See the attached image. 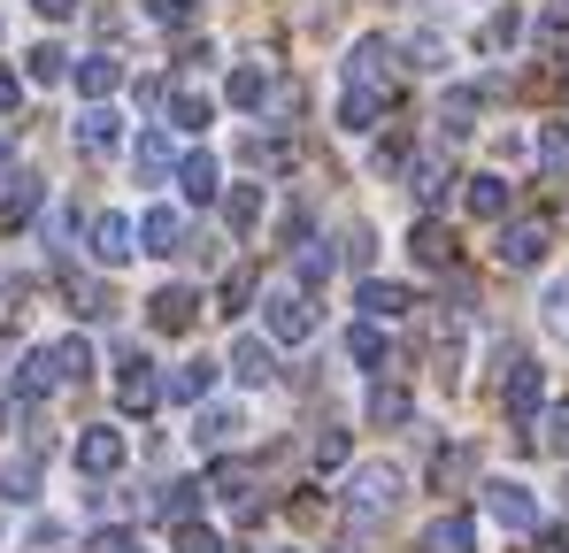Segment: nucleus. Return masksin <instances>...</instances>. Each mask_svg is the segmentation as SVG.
Segmentation results:
<instances>
[{
    "label": "nucleus",
    "instance_id": "c03bdc74",
    "mask_svg": "<svg viewBox=\"0 0 569 553\" xmlns=\"http://www.w3.org/2000/svg\"><path fill=\"white\" fill-rule=\"evenodd\" d=\"M178 553H223V539L208 523H178Z\"/></svg>",
    "mask_w": 569,
    "mask_h": 553
},
{
    "label": "nucleus",
    "instance_id": "423d86ee",
    "mask_svg": "<svg viewBox=\"0 0 569 553\" xmlns=\"http://www.w3.org/2000/svg\"><path fill=\"white\" fill-rule=\"evenodd\" d=\"M485 515H492L508 539H531V531H539V500H531V484H485Z\"/></svg>",
    "mask_w": 569,
    "mask_h": 553
},
{
    "label": "nucleus",
    "instance_id": "c85d7f7f",
    "mask_svg": "<svg viewBox=\"0 0 569 553\" xmlns=\"http://www.w3.org/2000/svg\"><path fill=\"white\" fill-rule=\"evenodd\" d=\"M439 131H447V139L477 131V92H470V86H455L447 100H439Z\"/></svg>",
    "mask_w": 569,
    "mask_h": 553
},
{
    "label": "nucleus",
    "instance_id": "2f4dec72",
    "mask_svg": "<svg viewBox=\"0 0 569 553\" xmlns=\"http://www.w3.org/2000/svg\"><path fill=\"white\" fill-rule=\"evenodd\" d=\"M70 300H78V315H86V323H108V315H116L108 284H93V276H70Z\"/></svg>",
    "mask_w": 569,
    "mask_h": 553
},
{
    "label": "nucleus",
    "instance_id": "c756f323",
    "mask_svg": "<svg viewBox=\"0 0 569 553\" xmlns=\"http://www.w3.org/2000/svg\"><path fill=\"white\" fill-rule=\"evenodd\" d=\"M362 315H370V323H392V315H408V284H378V276H370V284H362Z\"/></svg>",
    "mask_w": 569,
    "mask_h": 553
},
{
    "label": "nucleus",
    "instance_id": "39448f33",
    "mask_svg": "<svg viewBox=\"0 0 569 553\" xmlns=\"http://www.w3.org/2000/svg\"><path fill=\"white\" fill-rule=\"evenodd\" d=\"M162 400H170V384L154 376V362H147V354H123V376H116V408H123V415H154Z\"/></svg>",
    "mask_w": 569,
    "mask_h": 553
},
{
    "label": "nucleus",
    "instance_id": "a19ab883",
    "mask_svg": "<svg viewBox=\"0 0 569 553\" xmlns=\"http://www.w3.org/2000/svg\"><path fill=\"white\" fill-rule=\"evenodd\" d=\"M539 308H547V331H555V339H569V276H555V284H547V300H539Z\"/></svg>",
    "mask_w": 569,
    "mask_h": 553
},
{
    "label": "nucleus",
    "instance_id": "c9c22d12",
    "mask_svg": "<svg viewBox=\"0 0 569 553\" xmlns=\"http://www.w3.org/2000/svg\"><path fill=\"white\" fill-rule=\"evenodd\" d=\"M531 439H539L547 454H562V461H569V400H562V408H547V415H539V431H531Z\"/></svg>",
    "mask_w": 569,
    "mask_h": 553
},
{
    "label": "nucleus",
    "instance_id": "f3484780",
    "mask_svg": "<svg viewBox=\"0 0 569 553\" xmlns=\"http://www.w3.org/2000/svg\"><path fill=\"white\" fill-rule=\"evenodd\" d=\"M70 78H78V92H86V100H116L123 62H116V54H86V62H70Z\"/></svg>",
    "mask_w": 569,
    "mask_h": 553
},
{
    "label": "nucleus",
    "instance_id": "37998d69",
    "mask_svg": "<svg viewBox=\"0 0 569 553\" xmlns=\"http://www.w3.org/2000/svg\"><path fill=\"white\" fill-rule=\"evenodd\" d=\"M316 469H323V476L347 469V431H316Z\"/></svg>",
    "mask_w": 569,
    "mask_h": 553
},
{
    "label": "nucleus",
    "instance_id": "58836bf2",
    "mask_svg": "<svg viewBox=\"0 0 569 553\" xmlns=\"http://www.w3.org/2000/svg\"><path fill=\"white\" fill-rule=\"evenodd\" d=\"M470 469H477V454H470V446H447V454L431 461V476H439V492H447V484H470Z\"/></svg>",
    "mask_w": 569,
    "mask_h": 553
},
{
    "label": "nucleus",
    "instance_id": "13d9d810",
    "mask_svg": "<svg viewBox=\"0 0 569 553\" xmlns=\"http://www.w3.org/2000/svg\"><path fill=\"white\" fill-rule=\"evenodd\" d=\"M562 8H569V0H562Z\"/></svg>",
    "mask_w": 569,
    "mask_h": 553
},
{
    "label": "nucleus",
    "instance_id": "f03ea898",
    "mask_svg": "<svg viewBox=\"0 0 569 553\" xmlns=\"http://www.w3.org/2000/svg\"><path fill=\"white\" fill-rule=\"evenodd\" d=\"M547 247H555V223L547 215H516V223H500V270H539L547 262Z\"/></svg>",
    "mask_w": 569,
    "mask_h": 553
},
{
    "label": "nucleus",
    "instance_id": "7ed1b4c3",
    "mask_svg": "<svg viewBox=\"0 0 569 553\" xmlns=\"http://www.w3.org/2000/svg\"><path fill=\"white\" fill-rule=\"evenodd\" d=\"M392 500H400V469L392 461H370V469H355V484H347V507H355V523L370 531L378 515H392Z\"/></svg>",
    "mask_w": 569,
    "mask_h": 553
},
{
    "label": "nucleus",
    "instance_id": "ea45409f",
    "mask_svg": "<svg viewBox=\"0 0 569 553\" xmlns=\"http://www.w3.org/2000/svg\"><path fill=\"white\" fill-rule=\"evenodd\" d=\"M516 39H523V16H516V8H500V16L485 23V54H508Z\"/></svg>",
    "mask_w": 569,
    "mask_h": 553
},
{
    "label": "nucleus",
    "instance_id": "bb28decb",
    "mask_svg": "<svg viewBox=\"0 0 569 553\" xmlns=\"http://www.w3.org/2000/svg\"><path fill=\"white\" fill-rule=\"evenodd\" d=\"M23 78H31V86H62V78H70V54H62L54 39H39V47L23 54Z\"/></svg>",
    "mask_w": 569,
    "mask_h": 553
},
{
    "label": "nucleus",
    "instance_id": "4c0bfd02",
    "mask_svg": "<svg viewBox=\"0 0 569 553\" xmlns=\"http://www.w3.org/2000/svg\"><path fill=\"white\" fill-rule=\"evenodd\" d=\"M347 354H355L362 369H378L385 362V331L378 323H355V331H347Z\"/></svg>",
    "mask_w": 569,
    "mask_h": 553
},
{
    "label": "nucleus",
    "instance_id": "a211bd4d",
    "mask_svg": "<svg viewBox=\"0 0 569 553\" xmlns=\"http://www.w3.org/2000/svg\"><path fill=\"white\" fill-rule=\"evenodd\" d=\"M178 192H186L192 208H208V200L223 192V170H216V154H186V162H178Z\"/></svg>",
    "mask_w": 569,
    "mask_h": 553
},
{
    "label": "nucleus",
    "instance_id": "72a5a7b5",
    "mask_svg": "<svg viewBox=\"0 0 569 553\" xmlns=\"http://www.w3.org/2000/svg\"><path fill=\"white\" fill-rule=\"evenodd\" d=\"M0 500H8V507L39 500V469H31V461H8V469H0Z\"/></svg>",
    "mask_w": 569,
    "mask_h": 553
},
{
    "label": "nucleus",
    "instance_id": "6e6552de",
    "mask_svg": "<svg viewBox=\"0 0 569 553\" xmlns=\"http://www.w3.org/2000/svg\"><path fill=\"white\" fill-rule=\"evenodd\" d=\"M123 454H131V446H123V431H116V423L78 431V469H86V476H116V469H123Z\"/></svg>",
    "mask_w": 569,
    "mask_h": 553
},
{
    "label": "nucleus",
    "instance_id": "9d476101",
    "mask_svg": "<svg viewBox=\"0 0 569 553\" xmlns=\"http://www.w3.org/2000/svg\"><path fill=\"white\" fill-rule=\"evenodd\" d=\"M78 147H86V154H116V147H123V115H116L108 100H86V115H78Z\"/></svg>",
    "mask_w": 569,
    "mask_h": 553
},
{
    "label": "nucleus",
    "instance_id": "6e6d98bb",
    "mask_svg": "<svg viewBox=\"0 0 569 553\" xmlns=\"http://www.w3.org/2000/svg\"><path fill=\"white\" fill-rule=\"evenodd\" d=\"M278 553H300V546H278Z\"/></svg>",
    "mask_w": 569,
    "mask_h": 553
},
{
    "label": "nucleus",
    "instance_id": "e433bc0d",
    "mask_svg": "<svg viewBox=\"0 0 569 553\" xmlns=\"http://www.w3.org/2000/svg\"><path fill=\"white\" fill-rule=\"evenodd\" d=\"M192 507H200V484H162V500H154V515H170V523H192Z\"/></svg>",
    "mask_w": 569,
    "mask_h": 553
},
{
    "label": "nucleus",
    "instance_id": "ddd939ff",
    "mask_svg": "<svg viewBox=\"0 0 569 553\" xmlns=\"http://www.w3.org/2000/svg\"><path fill=\"white\" fill-rule=\"evenodd\" d=\"M216 376H223V362H208V354H192V362H178L162 384H170V400H186V408H200L208 392H216Z\"/></svg>",
    "mask_w": 569,
    "mask_h": 553
},
{
    "label": "nucleus",
    "instance_id": "20e7f679",
    "mask_svg": "<svg viewBox=\"0 0 569 553\" xmlns=\"http://www.w3.org/2000/svg\"><path fill=\"white\" fill-rule=\"evenodd\" d=\"M539 400H547V369H539V362H516L508 376H500V408H508V423H516V431H531V423L547 415Z\"/></svg>",
    "mask_w": 569,
    "mask_h": 553
},
{
    "label": "nucleus",
    "instance_id": "7c9ffc66",
    "mask_svg": "<svg viewBox=\"0 0 569 553\" xmlns=\"http://www.w3.org/2000/svg\"><path fill=\"white\" fill-rule=\"evenodd\" d=\"M170 123H178V131H208V123H216V100H208V92H170Z\"/></svg>",
    "mask_w": 569,
    "mask_h": 553
},
{
    "label": "nucleus",
    "instance_id": "f257e3e1",
    "mask_svg": "<svg viewBox=\"0 0 569 553\" xmlns=\"http://www.w3.org/2000/svg\"><path fill=\"white\" fill-rule=\"evenodd\" d=\"M262 323H270V346H308V339H316V308H308L300 284H278V292L262 300Z\"/></svg>",
    "mask_w": 569,
    "mask_h": 553
},
{
    "label": "nucleus",
    "instance_id": "6ab92c4d",
    "mask_svg": "<svg viewBox=\"0 0 569 553\" xmlns=\"http://www.w3.org/2000/svg\"><path fill=\"white\" fill-rule=\"evenodd\" d=\"M208 492L231 500V507H254V461H216L208 469Z\"/></svg>",
    "mask_w": 569,
    "mask_h": 553
},
{
    "label": "nucleus",
    "instance_id": "b1692460",
    "mask_svg": "<svg viewBox=\"0 0 569 553\" xmlns=\"http://www.w3.org/2000/svg\"><path fill=\"white\" fill-rule=\"evenodd\" d=\"M470 546H477V523L462 515V507H455V515H439V523L423 531V553H470Z\"/></svg>",
    "mask_w": 569,
    "mask_h": 553
},
{
    "label": "nucleus",
    "instance_id": "603ef678",
    "mask_svg": "<svg viewBox=\"0 0 569 553\" xmlns=\"http://www.w3.org/2000/svg\"><path fill=\"white\" fill-rule=\"evenodd\" d=\"M93 553H131V531H100Z\"/></svg>",
    "mask_w": 569,
    "mask_h": 553
},
{
    "label": "nucleus",
    "instance_id": "f704fd0d",
    "mask_svg": "<svg viewBox=\"0 0 569 553\" xmlns=\"http://www.w3.org/2000/svg\"><path fill=\"white\" fill-rule=\"evenodd\" d=\"M370 423H378V431L408 423V392H400V384H378V392H370Z\"/></svg>",
    "mask_w": 569,
    "mask_h": 553
},
{
    "label": "nucleus",
    "instance_id": "cd10ccee",
    "mask_svg": "<svg viewBox=\"0 0 569 553\" xmlns=\"http://www.w3.org/2000/svg\"><path fill=\"white\" fill-rule=\"evenodd\" d=\"M223 223L247 239V231L262 223V184H231V192H223Z\"/></svg>",
    "mask_w": 569,
    "mask_h": 553
},
{
    "label": "nucleus",
    "instance_id": "412c9836",
    "mask_svg": "<svg viewBox=\"0 0 569 553\" xmlns=\"http://www.w3.org/2000/svg\"><path fill=\"white\" fill-rule=\"evenodd\" d=\"M347 78L370 86V92H385V78H392V47H385V39H362V47L347 54Z\"/></svg>",
    "mask_w": 569,
    "mask_h": 553
},
{
    "label": "nucleus",
    "instance_id": "dca6fc26",
    "mask_svg": "<svg viewBox=\"0 0 569 553\" xmlns=\"http://www.w3.org/2000/svg\"><path fill=\"white\" fill-rule=\"evenodd\" d=\"M239 431H247V415H239V408H216V400H200V408H192V439H200V446H231Z\"/></svg>",
    "mask_w": 569,
    "mask_h": 553
},
{
    "label": "nucleus",
    "instance_id": "9b49d317",
    "mask_svg": "<svg viewBox=\"0 0 569 553\" xmlns=\"http://www.w3.org/2000/svg\"><path fill=\"white\" fill-rule=\"evenodd\" d=\"M131 170H139V184L178 178V162H170V131H162V123H147V131H139V147H131Z\"/></svg>",
    "mask_w": 569,
    "mask_h": 553
},
{
    "label": "nucleus",
    "instance_id": "a18cd8bd",
    "mask_svg": "<svg viewBox=\"0 0 569 553\" xmlns=\"http://www.w3.org/2000/svg\"><path fill=\"white\" fill-rule=\"evenodd\" d=\"M147 16H154L162 31H186V23H192V0H147Z\"/></svg>",
    "mask_w": 569,
    "mask_h": 553
},
{
    "label": "nucleus",
    "instance_id": "de8ad7c7",
    "mask_svg": "<svg viewBox=\"0 0 569 553\" xmlns=\"http://www.w3.org/2000/svg\"><path fill=\"white\" fill-rule=\"evenodd\" d=\"M539 162H547V170H562V162H569V131H562V123H547V139H539Z\"/></svg>",
    "mask_w": 569,
    "mask_h": 553
},
{
    "label": "nucleus",
    "instance_id": "0eeeda50",
    "mask_svg": "<svg viewBox=\"0 0 569 553\" xmlns=\"http://www.w3.org/2000/svg\"><path fill=\"white\" fill-rule=\"evenodd\" d=\"M86 239H93V262H100V270H123V262L139 254V223H131V215H116V208L93 215V231H86Z\"/></svg>",
    "mask_w": 569,
    "mask_h": 553
},
{
    "label": "nucleus",
    "instance_id": "79ce46f5",
    "mask_svg": "<svg viewBox=\"0 0 569 553\" xmlns=\"http://www.w3.org/2000/svg\"><path fill=\"white\" fill-rule=\"evenodd\" d=\"M331 276V247L323 239H300V284H323Z\"/></svg>",
    "mask_w": 569,
    "mask_h": 553
},
{
    "label": "nucleus",
    "instance_id": "4d7b16f0",
    "mask_svg": "<svg viewBox=\"0 0 569 553\" xmlns=\"http://www.w3.org/2000/svg\"><path fill=\"white\" fill-rule=\"evenodd\" d=\"M131 553H139V546H131Z\"/></svg>",
    "mask_w": 569,
    "mask_h": 553
},
{
    "label": "nucleus",
    "instance_id": "4be33fe9",
    "mask_svg": "<svg viewBox=\"0 0 569 553\" xmlns=\"http://www.w3.org/2000/svg\"><path fill=\"white\" fill-rule=\"evenodd\" d=\"M508 200H516V184L500 178V170L470 178V215H485V223H508Z\"/></svg>",
    "mask_w": 569,
    "mask_h": 553
},
{
    "label": "nucleus",
    "instance_id": "5fc2aeb1",
    "mask_svg": "<svg viewBox=\"0 0 569 553\" xmlns=\"http://www.w3.org/2000/svg\"><path fill=\"white\" fill-rule=\"evenodd\" d=\"M16 178V147H8V131H0V184Z\"/></svg>",
    "mask_w": 569,
    "mask_h": 553
},
{
    "label": "nucleus",
    "instance_id": "1a4fd4ad",
    "mask_svg": "<svg viewBox=\"0 0 569 553\" xmlns=\"http://www.w3.org/2000/svg\"><path fill=\"white\" fill-rule=\"evenodd\" d=\"M147 323H154V331H170V339L192 331V323H200V292H192V284H162V292L147 300Z\"/></svg>",
    "mask_w": 569,
    "mask_h": 553
},
{
    "label": "nucleus",
    "instance_id": "8fccbe9b",
    "mask_svg": "<svg viewBox=\"0 0 569 553\" xmlns=\"http://www.w3.org/2000/svg\"><path fill=\"white\" fill-rule=\"evenodd\" d=\"M416 70H447V47H439V39H431V31H423V39H416Z\"/></svg>",
    "mask_w": 569,
    "mask_h": 553
},
{
    "label": "nucleus",
    "instance_id": "49530a36",
    "mask_svg": "<svg viewBox=\"0 0 569 553\" xmlns=\"http://www.w3.org/2000/svg\"><path fill=\"white\" fill-rule=\"evenodd\" d=\"M247 300H254V276H247V270H231V276H223V315H239Z\"/></svg>",
    "mask_w": 569,
    "mask_h": 553
},
{
    "label": "nucleus",
    "instance_id": "4468645a",
    "mask_svg": "<svg viewBox=\"0 0 569 553\" xmlns=\"http://www.w3.org/2000/svg\"><path fill=\"white\" fill-rule=\"evenodd\" d=\"M186 247V215L178 208H147L139 215V254H178Z\"/></svg>",
    "mask_w": 569,
    "mask_h": 553
},
{
    "label": "nucleus",
    "instance_id": "473e14b6",
    "mask_svg": "<svg viewBox=\"0 0 569 553\" xmlns=\"http://www.w3.org/2000/svg\"><path fill=\"white\" fill-rule=\"evenodd\" d=\"M416 262L447 270V262H455V231H439V223H416Z\"/></svg>",
    "mask_w": 569,
    "mask_h": 553
},
{
    "label": "nucleus",
    "instance_id": "5701e85b",
    "mask_svg": "<svg viewBox=\"0 0 569 553\" xmlns=\"http://www.w3.org/2000/svg\"><path fill=\"white\" fill-rule=\"evenodd\" d=\"M378 115H385V92H370V86H347V100H339V131H378Z\"/></svg>",
    "mask_w": 569,
    "mask_h": 553
},
{
    "label": "nucleus",
    "instance_id": "2eb2a0df",
    "mask_svg": "<svg viewBox=\"0 0 569 553\" xmlns=\"http://www.w3.org/2000/svg\"><path fill=\"white\" fill-rule=\"evenodd\" d=\"M231 376H239V384H270V376H278V346L247 331V339L231 346Z\"/></svg>",
    "mask_w": 569,
    "mask_h": 553
},
{
    "label": "nucleus",
    "instance_id": "864d4df0",
    "mask_svg": "<svg viewBox=\"0 0 569 553\" xmlns=\"http://www.w3.org/2000/svg\"><path fill=\"white\" fill-rule=\"evenodd\" d=\"M16 100H23V86H16V78L0 70V115H16Z\"/></svg>",
    "mask_w": 569,
    "mask_h": 553
},
{
    "label": "nucleus",
    "instance_id": "393cba45",
    "mask_svg": "<svg viewBox=\"0 0 569 553\" xmlns=\"http://www.w3.org/2000/svg\"><path fill=\"white\" fill-rule=\"evenodd\" d=\"M47 362H54V384H86V376H93V346H86V339H54Z\"/></svg>",
    "mask_w": 569,
    "mask_h": 553
},
{
    "label": "nucleus",
    "instance_id": "a878e982",
    "mask_svg": "<svg viewBox=\"0 0 569 553\" xmlns=\"http://www.w3.org/2000/svg\"><path fill=\"white\" fill-rule=\"evenodd\" d=\"M270 86H278V78H270V62H239V70H231V108H262Z\"/></svg>",
    "mask_w": 569,
    "mask_h": 553
},
{
    "label": "nucleus",
    "instance_id": "3c124183",
    "mask_svg": "<svg viewBox=\"0 0 569 553\" xmlns=\"http://www.w3.org/2000/svg\"><path fill=\"white\" fill-rule=\"evenodd\" d=\"M31 8H39L47 23H70V16H78V0H31Z\"/></svg>",
    "mask_w": 569,
    "mask_h": 553
},
{
    "label": "nucleus",
    "instance_id": "f8f14e48",
    "mask_svg": "<svg viewBox=\"0 0 569 553\" xmlns=\"http://www.w3.org/2000/svg\"><path fill=\"white\" fill-rule=\"evenodd\" d=\"M39 200H47V184H39V178H23V170H16V178L0 184V231H23V223L39 215Z\"/></svg>",
    "mask_w": 569,
    "mask_h": 553
},
{
    "label": "nucleus",
    "instance_id": "09e8293b",
    "mask_svg": "<svg viewBox=\"0 0 569 553\" xmlns=\"http://www.w3.org/2000/svg\"><path fill=\"white\" fill-rule=\"evenodd\" d=\"M247 162H254V170H284V147L278 139H247Z\"/></svg>",
    "mask_w": 569,
    "mask_h": 553
},
{
    "label": "nucleus",
    "instance_id": "aec40b11",
    "mask_svg": "<svg viewBox=\"0 0 569 553\" xmlns=\"http://www.w3.org/2000/svg\"><path fill=\"white\" fill-rule=\"evenodd\" d=\"M455 184H462V178H455V170H447L439 154H423V162H408V192H416L423 208H439V200H447Z\"/></svg>",
    "mask_w": 569,
    "mask_h": 553
}]
</instances>
